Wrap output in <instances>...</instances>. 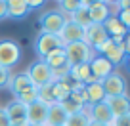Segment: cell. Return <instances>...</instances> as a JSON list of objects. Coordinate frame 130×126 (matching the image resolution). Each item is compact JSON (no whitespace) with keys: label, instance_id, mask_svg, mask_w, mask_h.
Segmentation results:
<instances>
[{"label":"cell","instance_id":"31","mask_svg":"<svg viewBox=\"0 0 130 126\" xmlns=\"http://www.w3.org/2000/svg\"><path fill=\"white\" fill-rule=\"evenodd\" d=\"M8 19V6H6V0H0V21Z\"/></svg>","mask_w":130,"mask_h":126},{"label":"cell","instance_id":"4","mask_svg":"<svg viewBox=\"0 0 130 126\" xmlns=\"http://www.w3.org/2000/svg\"><path fill=\"white\" fill-rule=\"evenodd\" d=\"M65 21H67V17H65L59 10L54 8V10H48V12L42 13L40 19H38V23H40V31L42 33L57 34L61 31V27L65 25Z\"/></svg>","mask_w":130,"mask_h":126},{"label":"cell","instance_id":"35","mask_svg":"<svg viewBox=\"0 0 130 126\" xmlns=\"http://www.w3.org/2000/svg\"><path fill=\"white\" fill-rule=\"evenodd\" d=\"M88 126H105V124H100V122H92V120H90Z\"/></svg>","mask_w":130,"mask_h":126},{"label":"cell","instance_id":"34","mask_svg":"<svg viewBox=\"0 0 130 126\" xmlns=\"http://www.w3.org/2000/svg\"><path fill=\"white\" fill-rule=\"evenodd\" d=\"M25 2H27L29 10H35V8H38V6H42V0H25Z\"/></svg>","mask_w":130,"mask_h":126},{"label":"cell","instance_id":"11","mask_svg":"<svg viewBox=\"0 0 130 126\" xmlns=\"http://www.w3.org/2000/svg\"><path fill=\"white\" fill-rule=\"evenodd\" d=\"M88 67H90L92 77L96 78L98 82H102L103 78H107V77H109V75L115 71V67L111 65V63H109V61H107L103 56H94L92 61L88 63Z\"/></svg>","mask_w":130,"mask_h":126},{"label":"cell","instance_id":"13","mask_svg":"<svg viewBox=\"0 0 130 126\" xmlns=\"http://www.w3.org/2000/svg\"><path fill=\"white\" fill-rule=\"evenodd\" d=\"M4 111L10 124H27V107L23 103L13 99L12 103H8V107H4Z\"/></svg>","mask_w":130,"mask_h":126},{"label":"cell","instance_id":"16","mask_svg":"<svg viewBox=\"0 0 130 126\" xmlns=\"http://www.w3.org/2000/svg\"><path fill=\"white\" fill-rule=\"evenodd\" d=\"M107 107L111 109L113 117H122V115H128L130 113V101H128V96H117V98H105Z\"/></svg>","mask_w":130,"mask_h":126},{"label":"cell","instance_id":"36","mask_svg":"<svg viewBox=\"0 0 130 126\" xmlns=\"http://www.w3.org/2000/svg\"><path fill=\"white\" fill-rule=\"evenodd\" d=\"M10 126H29V124H10Z\"/></svg>","mask_w":130,"mask_h":126},{"label":"cell","instance_id":"22","mask_svg":"<svg viewBox=\"0 0 130 126\" xmlns=\"http://www.w3.org/2000/svg\"><path fill=\"white\" fill-rule=\"evenodd\" d=\"M29 86H32V84H31V80H29L27 73L23 71V73L12 75V80H10V86H8V88L12 90V94H13V96H17V94H19L21 90L29 88Z\"/></svg>","mask_w":130,"mask_h":126},{"label":"cell","instance_id":"28","mask_svg":"<svg viewBox=\"0 0 130 126\" xmlns=\"http://www.w3.org/2000/svg\"><path fill=\"white\" fill-rule=\"evenodd\" d=\"M38 101L40 103H44V105H54V96H52V82H48V84H44V86H40L38 88Z\"/></svg>","mask_w":130,"mask_h":126},{"label":"cell","instance_id":"10","mask_svg":"<svg viewBox=\"0 0 130 126\" xmlns=\"http://www.w3.org/2000/svg\"><path fill=\"white\" fill-rule=\"evenodd\" d=\"M107 40H109V37H107L105 29H103V25H96V23H92L90 27H86L84 42L94 50V52H96L100 46H103Z\"/></svg>","mask_w":130,"mask_h":126},{"label":"cell","instance_id":"3","mask_svg":"<svg viewBox=\"0 0 130 126\" xmlns=\"http://www.w3.org/2000/svg\"><path fill=\"white\" fill-rule=\"evenodd\" d=\"M21 59V48L15 40L4 38L0 40V67L12 71L13 65H17Z\"/></svg>","mask_w":130,"mask_h":126},{"label":"cell","instance_id":"32","mask_svg":"<svg viewBox=\"0 0 130 126\" xmlns=\"http://www.w3.org/2000/svg\"><path fill=\"white\" fill-rule=\"evenodd\" d=\"M0 126H10V120H8V117H6L4 107H0Z\"/></svg>","mask_w":130,"mask_h":126},{"label":"cell","instance_id":"27","mask_svg":"<svg viewBox=\"0 0 130 126\" xmlns=\"http://www.w3.org/2000/svg\"><path fill=\"white\" fill-rule=\"evenodd\" d=\"M78 6H80V0H61V2H57V8L56 10H59V12L69 19V15L77 12Z\"/></svg>","mask_w":130,"mask_h":126},{"label":"cell","instance_id":"33","mask_svg":"<svg viewBox=\"0 0 130 126\" xmlns=\"http://www.w3.org/2000/svg\"><path fill=\"white\" fill-rule=\"evenodd\" d=\"M115 10H130V4H128V0H121V2H117L115 4Z\"/></svg>","mask_w":130,"mask_h":126},{"label":"cell","instance_id":"17","mask_svg":"<svg viewBox=\"0 0 130 126\" xmlns=\"http://www.w3.org/2000/svg\"><path fill=\"white\" fill-rule=\"evenodd\" d=\"M42 61H44L46 65L50 67V71H57V69H65V67H69V63H67V57H65V50H63V48L54 50V52L48 53V56H46Z\"/></svg>","mask_w":130,"mask_h":126},{"label":"cell","instance_id":"1","mask_svg":"<svg viewBox=\"0 0 130 126\" xmlns=\"http://www.w3.org/2000/svg\"><path fill=\"white\" fill-rule=\"evenodd\" d=\"M63 50H65V57H67L69 67L90 63V61H92V57L96 56V53H94V50L90 48L84 40H82V42H73V44H65Z\"/></svg>","mask_w":130,"mask_h":126},{"label":"cell","instance_id":"37","mask_svg":"<svg viewBox=\"0 0 130 126\" xmlns=\"http://www.w3.org/2000/svg\"><path fill=\"white\" fill-rule=\"evenodd\" d=\"M29 126H46V124H29Z\"/></svg>","mask_w":130,"mask_h":126},{"label":"cell","instance_id":"14","mask_svg":"<svg viewBox=\"0 0 130 126\" xmlns=\"http://www.w3.org/2000/svg\"><path fill=\"white\" fill-rule=\"evenodd\" d=\"M46 117H48V105L40 103L38 99L27 105V124H46Z\"/></svg>","mask_w":130,"mask_h":126},{"label":"cell","instance_id":"19","mask_svg":"<svg viewBox=\"0 0 130 126\" xmlns=\"http://www.w3.org/2000/svg\"><path fill=\"white\" fill-rule=\"evenodd\" d=\"M6 6H8V17L10 19H23L31 12L25 0H6Z\"/></svg>","mask_w":130,"mask_h":126},{"label":"cell","instance_id":"25","mask_svg":"<svg viewBox=\"0 0 130 126\" xmlns=\"http://www.w3.org/2000/svg\"><path fill=\"white\" fill-rule=\"evenodd\" d=\"M37 99H38V88H35V86H29V88L21 90V92L15 96V101L23 103L25 107L31 105V103H35Z\"/></svg>","mask_w":130,"mask_h":126},{"label":"cell","instance_id":"23","mask_svg":"<svg viewBox=\"0 0 130 126\" xmlns=\"http://www.w3.org/2000/svg\"><path fill=\"white\" fill-rule=\"evenodd\" d=\"M86 96H88V105L92 103H100L105 99V92L102 88V82H92L86 86Z\"/></svg>","mask_w":130,"mask_h":126},{"label":"cell","instance_id":"26","mask_svg":"<svg viewBox=\"0 0 130 126\" xmlns=\"http://www.w3.org/2000/svg\"><path fill=\"white\" fill-rule=\"evenodd\" d=\"M88 124H90V117H88V113H86V107H84V109L78 111V113L69 115L63 126H88Z\"/></svg>","mask_w":130,"mask_h":126},{"label":"cell","instance_id":"8","mask_svg":"<svg viewBox=\"0 0 130 126\" xmlns=\"http://www.w3.org/2000/svg\"><path fill=\"white\" fill-rule=\"evenodd\" d=\"M86 113H88L90 120L92 122H100V124H105V126H111L113 124V113L111 109L107 107L105 99L100 103H92V105H86Z\"/></svg>","mask_w":130,"mask_h":126},{"label":"cell","instance_id":"30","mask_svg":"<svg viewBox=\"0 0 130 126\" xmlns=\"http://www.w3.org/2000/svg\"><path fill=\"white\" fill-rule=\"evenodd\" d=\"M111 126H130V113L113 118V124H111Z\"/></svg>","mask_w":130,"mask_h":126},{"label":"cell","instance_id":"9","mask_svg":"<svg viewBox=\"0 0 130 126\" xmlns=\"http://www.w3.org/2000/svg\"><path fill=\"white\" fill-rule=\"evenodd\" d=\"M84 33H86V29L78 27L77 23H73V21H65V25L61 27V31L57 33V37H59L61 44H73V42H82L84 40Z\"/></svg>","mask_w":130,"mask_h":126},{"label":"cell","instance_id":"18","mask_svg":"<svg viewBox=\"0 0 130 126\" xmlns=\"http://www.w3.org/2000/svg\"><path fill=\"white\" fill-rule=\"evenodd\" d=\"M71 78H65V80H56L52 82V96H54V101L56 103H61L63 99H67L71 96Z\"/></svg>","mask_w":130,"mask_h":126},{"label":"cell","instance_id":"20","mask_svg":"<svg viewBox=\"0 0 130 126\" xmlns=\"http://www.w3.org/2000/svg\"><path fill=\"white\" fill-rule=\"evenodd\" d=\"M67 120V113L61 109L59 103H54L48 107V117H46V126H63Z\"/></svg>","mask_w":130,"mask_h":126},{"label":"cell","instance_id":"5","mask_svg":"<svg viewBox=\"0 0 130 126\" xmlns=\"http://www.w3.org/2000/svg\"><path fill=\"white\" fill-rule=\"evenodd\" d=\"M25 73H27L29 80H31V84L35 86V88H40V86L48 84V82H54L52 80V71H50V67L46 65L42 59L35 61Z\"/></svg>","mask_w":130,"mask_h":126},{"label":"cell","instance_id":"12","mask_svg":"<svg viewBox=\"0 0 130 126\" xmlns=\"http://www.w3.org/2000/svg\"><path fill=\"white\" fill-rule=\"evenodd\" d=\"M88 15H90V21L96 25H102L107 17L111 15V2H88Z\"/></svg>","mask_w":130,"mask_h":126},{"label":"cell","instance_id":"21","mask_svg":"<svg viewBox=\"0 0 130 126\" xmlns=\"http://www.w3.org/2000/svg\"><path fill=\"white\" fill-rule=\"evenodd\" d=\"M69 21L77 23L78 27H82V29L90 27V25H92V21H90V15H88V2H80L78 10L69 15Z\"/></svg>","mask_w":130,"mask_h":126},{"label":"cell","instance_id":"7","mask_svg":"<svg viewBox=\"0 0 130 126\" xmlns=\"http://www.w3.org/2000/svg\"><path fill=\"white\" fill-rule=\"evenodd\" d=\"M57 48H63V44H61V40H59L57 34L40 33L37 37V40H35V52L38 53L40 59H44L48 53H52L54 50H57Z\"/></svg>","mask_w":130,"mask_h":126},{"label":"cell","instance_id":"24","mask_svg":"<svg viewBox=\"0 0 130 126\" xmlns=\"http://www.w3.org/2000/svg\"><path fill=\"white\" fill-rule=\"evenodd\" d=\"M71 99H73L77 105L86 107L88 105V96H86V86L84 84H73L71 86Z\"/></svg>","mask_w":130,"mask_h":126},{"label":"cell","instance_id":"2","mask_svg":"<svg viewBox=\"0 0 130 126\" xmlns=\"http://www.w3.org/2000/svg\"><path fill=\"white\" fill-rule=\"evenodd\" d=\"M98 56H103L113 67L121 65L126 59V52H124V38H109L103 46L96 50Z\"/></svg>","mask_w":130,"mask_h":126},{"label":"cell","instance_id":"6","mask_svg":"<svg viewBox=\"0 0 130 126\" xmlns=\"http://www.w3.org/2000/svg\"><path fill=\"white\" fill-rule=\"evenodd\" d=\"M102 88L105 92V98H117V96H126V80L119 71H113L107 78L102 80Z\"/></svg>","mask_w":130,"mask_h":126},{"label":"cell","instance_id":"15","mask_svg":"<svg viewBox=\"0 0 130 126\" xmlns=\"http://www.w3.org/2000/svg\"><path fill=\"white\" fill-rule=\"evenodd\" d=\"M102 25H103V29H105V33H107V37H109V38H124L126 34H128V29L117 19L115 13H111Z\"/></svg>","mask_w":130,"mask_h":126},{"label":"cell","instance_id":"29","mask_svg":"<svg viewBox=\"0 0 130 126\" xmlns=\"http://www.w3.org/2000/svg\"><path fill=\"white\" fill-rule=\"evenodd\" d=\"M10 80H12V71L0 67V90H4L10 86Z\"/></svg>","mask_w":130,"mask_h":126}]
</instances>
